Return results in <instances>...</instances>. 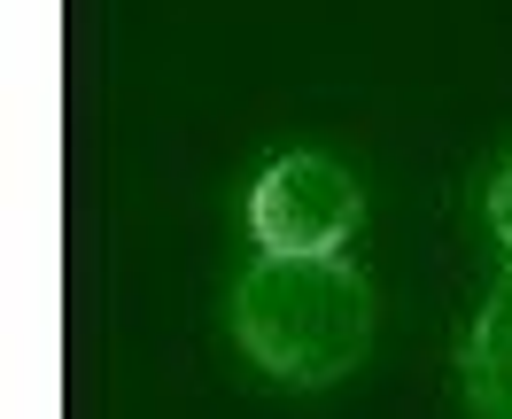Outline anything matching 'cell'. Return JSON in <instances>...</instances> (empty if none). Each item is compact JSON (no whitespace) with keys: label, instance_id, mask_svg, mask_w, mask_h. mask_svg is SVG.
Returning a JSON list of instances; mask_svg holds the SVG:
<instances>
[{"label":"cell","instance_id":"obj_4","mask_svg":"<svg viewBox=\"0 0 512 419\" xmlns=\"http://www.w3.org/2000/svg\"><path fill=\"white\" fill-rule=\"evenodd\" d=\"M481 218H489V233H497V249L512 257V156L489 171V187H481Z\"/></svg>","mask_w":512,"mask_h":419},{"label":"cell","instance_id":"obj_3","mask_svg":"<svg viewBox=\"0 0 512 419\" xmlns=\"http://www.w3.org/2000/svg\"><path fill=\"white\" fill-rule=\"evenodd\" d=\"M458 388L474 419H512V272L481 295L466 350H458Z\"/></svg>","mask_w":512,"mask_h":419},{"label":"cell","instance_id":"obj_1","mask_svg":"<svg viewBox=\"0 0 512 419\" xmlns=\"http://www.w3.org/2000/svg\"><path fill=\"white\" fill-rule=\"evenodd\" d=\"M233 342L288 388H334L373 350V288L342 257H256L233 280Z\"/></svg>","mask_w":512,"mask_h":419},{"label":"cell","instance_id":"obj_2","mask_svg":"<svg viewBox=\"0 0 512 419\" xmlns=\"http://www.w3.org/2000/svg\"><path fill=\"white\" fill-rule=\"evenodd\" d=\"M365 226V187L319 148H288L249 187L256 257H342V241Z\"/></svg>","mask_w":512,"mask_h":419}]
</instances>
